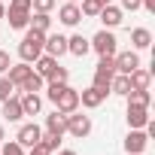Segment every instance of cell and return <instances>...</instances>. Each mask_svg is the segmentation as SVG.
Here are the masks:
<instances>
[{"label": "cell", "instance_id": "obj_2", "mask_svg": "<svg viewBox=\"0 0 155 155\" xmlns=\"http://www.w3.org/2000/svg\"><path fill=\"white\" fill-rule=\"evenodd\" d=\"M88 46H91V52H97L101 58H113L116 52H119V40H116V34L113 31H97L91 40H88Z\"/></svg>", "mask_w": 155, "mask_h": 155}, {"label": "cell", "instance_id": "obj_6", "mask_svg": "<svg viewBox=\"0 0 155 155\" xmlns=\"http://www.w3.org/2000/svg\"><path fill=\"white\" fill-rule=\"evenodd\" d=\"M40 134H43V128H40L37 122H25V125L18 128L15 140H18L25 149H34V146H40Z\"/></svg>", "mask_w": 155, "mask_h": 155}, {"label": "cell", "instance_id": "obj_41", "mask_svg": "<svg viewBox=\"0 0 155 155\" xmlns=\"http://www.w3.org/2000/svg\"><path fill=\"white\" fill-rule=\"evenodd\" d=\"M61 3H79V0H61Z\"/></svg>", "mask_w": 155, "mask_h": 155}, {"label": "cell", "instance_id": "obj_7", "mask_svg": "<svg viewBox=\"0 0 155 155\" xmlns=\"http://www.w3.org/2000/svg\"><path fill=\"white\" fill-rule=\"evenodd\" d=\"M55 110L58 113H64V116H70V113H76V110H79V91H76V88H64L61 91V97L55 101Z\"/></svg>", "mask_w": 155, "mask_h": 155}, {"label": "cell", "instance_id": "obj_20", "mask_svg": "<svg viewBox=\"0 0 155 155\" xmlns=\"http://www.w3.org/2000/svg\"><path fill=\"white\" fill-rule=\"evenodd\" d=\"M46 131H52V134H67V116L64 113H58V110H52L49 116H46Z\"/></svg>", "mask_w": 155, "mask_h": 155}, {"label": "cell", "instance_id": "obj_12", "mask_svg": "<svg viewBox=\"0 0 155 155\" xmlns=\"http://www.w3.org/2000/svg\"><path fill=\"white\" fill-rule=\"evenodd\" d=\"M97 18L104 21V28H107V31H113V28H119V25H122V18H125V12H122L119 6H113V3H107V6H101V12H97Z\"/></svg>", "mask_w": 155, "mask_h": 155}, {"label": "cell", "instance_id": "obj_30", "mask_svg": "<svg viewBox=\"0 0 155 155\" xmlns=\"http://www.w3.org/2000/svg\"><path fill=\"white\" fill-rule=\"evenodd\" d=\"M0 155H28V149H25L18 140H6L3 149H0Z\"/></svg>", "mask_w": 155, "mask_h": 155}, {"label": "cell", "instance_id": "obj_25", "mask_svg": "<svg viewBox=\"0 0 155 155\" xmlns=\"http://www.w3.org/2000/svg\"><path fill=\"white\" fill-rule=\"evenodd\" d=\"M128 91H131L128 76H125V73H116V76H113V82H110V94H119V97H125Z\"/></svg>", "mask_w": 155, "mask_h": 155}, {"label": "cell", "instance_id": "obj_29", "mask_svg": "<svg viewBox=\"0 0 155 155\" xmlns=\"http://www.w3.org/2000/svg\"><path fill=\"white\" fill-rule=\"evenodd\" d=\"M12 94H15V85L9 82V76L3 73V76H0V104H3V101H9Z\"/></svg>", "mask_w": 155, "mask_h": 155}, {"label": "cell", "instance_id": "obj_19", "mask_svg": "<svg viewBox=\"0 0 155 155\" xmlns=\"http://www.w3.org/2000/svg\"><path fill=\"white\" fill-rule=\"evenodd\" d=\"M3 119H6V122H21V119H25V113H21V101H18V94H12L9 101H3Z\"/></svg>", "mask_w": 155, "mask_h": 155}, {"label": "cell", "instance_id": "obj_42", "mask_svg": "<svg viewBox=\"0 0 155 155\" xmlns=\"http://www.w3.org/2000/svg\"><path fill=\"white\" fill-rule=\"evenodd\" d=\"M101 3H104V6H107V3H113V0H101Z\"/></svg>", "mask_w": 155, "mask_h": 155}, {"label": "cell", "instance_id": "obj_31", "mask_svg": "<svg viewBox=\"0 0 155 155\" xmlns=\"http://www.w3.org/2000/svg\"><path fill=\"white\" fill-rule=\"evenodd\" d=\"M58 0H31V12H52Z\"/></svg>", "mask_w": 155, "mask_h": 155}, {"label": "cell", "instance_id": "obj_40", "mask_svg": "<svg viewBox=\"0 0 155 155\" xmlns=\"http://www.w3.org/2000/svg\"><path fill=\"white\" fill-rule=\"evenodd\" d=\"M6 140V131H3V125H0V143H3Z\"/></svg>", "mask_w": 155, "mask_h": 155}, {"label": "cell", "instance_id": "obj_15", "mask_svg": "<svg viewBox=\"0 0 155 155\" xmlns=\"http://www.w3.org/2000/svg\"><path fill=\"white\" fill-rule=\"evenodd\" d=\"M128 82H131L134 91H146V88L152 85V70H143V67L131 70V73H128Z\"/></svg>", "mask_w": 155, "mask_h": 155}, {"label": "cell", "instance_id": "obj_11", "mask_svg": "<svg viewBox=\"0 0 155 155\" xmlns=\"http://www.w3.org/2000/svg\"><path fill=\"white\" fill-rule=\"evenodd\" d=\"M58 21H61L64 28H76V25L82 21L79 3H61V9H58Z\"/></svg>", "mask_w": 155, "mask_h": 155}, {"label": "cell", "instance_id": "obj_14", "mask_svg": "<svg viewBox=\"0 0 155 155\" xmlns=\"http://www.w3.org/2000/svg\"><path fill=\"white\" fill-rule=\"evenodd\" d=\"M125 119H128V128H146V122H149L152 116H149V107H131V104H128Z\"/></svg>", "mask_w": 155, "mask_h": 155}, {"label": "cell", "instance_id": "obj_4", "mask_svg": "<svg viewBox=\"0 0 155 155\" xmlns=\"http://www.w3.org/2000/svg\"><path fill=\"white\" fill-rule=\"evenodd\" d=\"M67 134L76 137V140H85V137L91 134V116L70 113V116H67Z\"/></svg>", "mask_w": 155, "mask_h": 155}, {"label": "cell", "instance_id": "obj_16", "mask_svg": "<svg viewBox=\"0 0 155 155\" xmlns=\"http://www.w3.org/2000/svg\"><path fill=\"white\" fill-rule=\"evenodd\" d=\"M31 70H34V67H31L28 61H18V64H9L6 76H9V82H12V85L18 88V85H21V82L28 79V76H31Z\"/></svg>", "mask_w": 155, "mask_h": 155}, {"label": "cell", "instance_id": "obj_38", "mask_svg": "<svg viewBox=\"0 0 155 155\" xmlns=\"http://www.w3.org/2000/svg\"><path fill=\"white\" fill-rule=\"evenodd\" d=\"M52 155H76L73 149H58V152H52Z\"/></svg>", "mask_w": 155, "mask_h": 155}, {"label": "cell", "instance_id": "obj_28", "mask_svg": "<svg viewBox=\"0 0 155 155\" xmlns=\"http://www.w3.org/2000/svg\"><path fill=\"white\" fill-rule=\"evenodd\" d=\"M101 0H79V12H82V18L88 15V18H97V12H101Z\"/></svg>", "mask_w": 155, "mask_h": 155}, {"label": "cell", "instance_id": "obj_8", "mask_svg": "<svg viewBox=\"0 0 155 155\" xmlns=\"http://www.w3.org/2000/svg\"><path fill=\"white\" fill-rule=\"evenodd\" d=\"M113 61H116V73H125V76L140 67V55H137L134 49H131V52H116Z\"/></svg>", "mask_w": 155, "mask_h": 155}, {"label": "cell", "instance_id": "obj_39", "mask_svg": "<svg viewBox=\"0 0 155 155\" xmlns=\"http://www.w3.org/2000/svg\"><path fill=\"white\" fill-rule=\"evenodd\" d=\"M6 15V6H3V0H0V18H3Z\"/></svg>", "mask_w": 155, "mask_h": 155}, {"label": "cell", "instance_id": "obj_24", "mask_svg": "<svg viewBox=\"0 0 155 155\" xmlns=\"http://www.w3.org/2000/svg\"><path fill=\"white\" fill-rule=\"evenodd\" d=\"M61 140H64L61 134H52V131H46V128H43V134H40V146H43V149H46L49 155L61 149Z\"/></svg>", "mask_w": 155, "mask_h": 155}, {"label": "cell", "instance_id": "obj_21", "mask_svg": "<svg viewBox=\"0 0 155 155\" xmlns=\"http://www.w3.org/2000/svg\"><path fill=\"white\" fill-rule=\"evenodd\" d=\"M55 64H58V58H52V55H46V52H43V55L34 61V73H40L43 79H49L52 70H55Z\"/></svg>", "mask_w": 155, "mask_h": 155}, {"label": "cell", "instance_id": "obj_17", "mask_svg": "<svg viewBox=\"0 0 155 155\" xmlns=\"http://www.w3.org/2000/svg\"><path fill=\"white\" fill-rule=\"evenodd\" d=\"M67 52L76 55V58H85V55L91 52V46H88V40H85L82 34H73V37H67Z\"/></svg>", "mask_w": 155, "mask_h": 155}, {"label": "cell", "instance_id": "obj_9", "mask_svg": "<svg viewBox=\"0 0 155 155\" xmlns=\"http://www.w3.org/2000/svg\"><path fill=\"white\" fill-rule=\"evenodd\" d=\"M110 97V91H104V88H85V91H79V107H85V110H97L104 101Z\"/></svg>", "mask_w": 155, "mask_h": 155}, {"label": "cell", "instance_id": "obj_32", "mask_svg": "<svg viewBox=\"0 0 155 155\" xmlns=\"http://www.w3.org/2000/svg\"><path fill=\"white\" fill-rule=\"evenodd\" d=\"M64 88H67V82H49V85H46V97L55 104V101L61 97V91H64Z\"/></svg>", "mask_w": 155, "mask_h": 155}, {"label": "cell", "instance_id": "obj_37", "mask_svg": "<svg viewBox=\"0 0 155 155\" xmlns=\"http://www.w3.org/2000/svg\"><path fill=\"white\" fill-rule=\"evenodd\" d=\"M28 155H49L43 146H34V149H28Z\"/></svg>", "mask_w": 155, "mask_h": 155}, {"label": "cell", "instance_id": "obj_23", "mask_svg": "<svg viewBox=\"0 0 155 155\" xmlns=\"http://www.w3.org/2000/svg\"><path fill=\"white\" fill-rule=\"evenodd\" d=\"M6 21H9V28L12 31H25L28 28V21H31V12H15V9H6V15H3Z\"/></svg>", "mask_w": 155, "mask_h": 155}, {"label": "cell", "instance_id": "obj_1", "mask_svg": "<svg viewBox=\"0 0 155 155\" xmlns=\"http://www.w3.org/2000/svg\"><path fill=\"white\" fill-rule=\"evenodd\" d=\"M43 40H46V34L25 28V40L18 43V58H21V61H28V64H34V61L43 55Z\"/></svg>", "mask_w": 155, "mask_h": 155}, {"label": "cell", "instance_id": "obj_27", "mask_svg": "<svg viewBox=\"0 0 155 155\" xmlns=\"http://www.w3.org/2000/svg\"><path fill=\"white\" fill-rule=\"evenodd\" d=\"M43 85H46V79H43L40 73H34V70H31V76L18 85V91H43Z\"/></svg>", "mask_w": 155, "mask_h": 155}, {"label": "cell", "instance_id": "obj_34", "mask_svg": "<svg viewBox=\"0 0 155 155\" xmlns=\"http://www.w3.org/2000/svg\"><path fill=\"white\" fill-rule=\"evenodd\" d=\"M9 9H15V12H31V0H9Z\"/></svg>", "mask_w": 155, "mask_h": 155}, {"label": "cell", "instance_id": "obj_5", "mask_svg": "<svg viewBox=\"0 0 155 155\" xmlns=\"http://www.w3.org/2000/svg\"><path fill=\"white\" fill-rule=\"evenodd\" d=\"M146 146H149L146 131H143V128H131L128 137H125V152H128V155H143Z\"/></svg>", "mask_w": 155, "mask_h": 155}, {"label": "cell", "instance_id": "obj_22", "mask_svg": "<svg viewBox=\"0 0 155 155\" xmlns=\"http://www.w3.org/2000/svg\"><path fill=\"white\" fill-rule=\"evenodd\" d=\"M28 28H31V31H40V34H49V28H52V15H49V12H31Z\"/></svg>", "mask_w": 155, "mask_h": 155}, {"label": "cell", "instance_id": "obj_10", "mask_svg": "<svg viewBox=\"0 0 155 155\" xmlns=\"http://www.w3.org/2000/svg\"><path fill=\"white\" fill-rule=\"evenodd\" d=\"M43 52L52 55V58L67 55V37H61V34H46V40H43Z\"/></svg>", "mask_w": 155, "mask_h": 155}, {"label": "cell", "instance_id": "obj_35", "mask_svg": "<svg viewBox=\"0 0 155 155\" xmlns=\"http://www.w3.org/2000/svg\"><path fill=\"white\" fill-rule=\"evenodd\" d=\"M119 9H122V12H137V9H140V0H122Z\"/></svg>", "mask_w": 155, "mask_h": 155}, {"label": "cell", "instance_id": "obj_18", "mask_svg": "<svg viewBox=\"0 0 155 155\" xmlns=\"http://www.w3.org/2000/svg\"><path fill=\"white\" fill-rule=\"evenodd\" d=\"M131 46H134V52L149 49V46H152V31H149V28H134V31H131Z\"/></svg>", "mask_w": 155, "mask_h": 155}, {"label": "cell", "instance_id": "obj_36", "mask_svg": "<svg viewBox=\"0 0 155 155\" xmlns=\"http://www.w3.org/2000/svg\"><path fill=\"white\" fill-rule=\"evenodd\" d=\"M9 64H12V61H9V52H3V49H0V76L9 70Z\"/></svg>", "mask_w": 155, "mask_h": 155}, {"label": "cell", "instance_id": "obj_3", "mask_svg": "<svg viewBox=\"0 0 155 155\" xmlns=\"http://www.w3.org/2000/svg\"><path fill=\"white\" fill-rule=\"evenodd\" d=\"M113 76H116V61H113V58H101V61H97V67H94V79H91V85H94V88L110 91Z\"/></svg>", "mask_w": 155, "mask_h": 155}, {"label": "cell", "instance_id": "obj_13", "mask_svg": "<svg viewBox=\"0 0 155 155\" xmlns=\"http://www.w3.org/2000/svg\"><path fill=\"white\" fill-rule=\"evenodd\" d=\"M18 101H21V113H25V116H40V110H43V97H40L37 91H21Z\"/></svg>", "mask_w": 155, "mask_h": 155}, {"label": "cell", "instance_id": "obj_33", "mask_svg": "<svg viewBox=\"0 0 155 155\" xmlns=\"http://www.w3.org/2000/svg\"><path fill=\"white\" fill-rule=\"evenodd\" d=\"M67 79H70V70L61 67V64H55V70H52V76H49L46 82H67Z\"/></svg>", "mask_w": 155, "mask_h": 155}, {"label": "cell", "instance_id": "obj_26", "mask_svg": "<svg viewBox=\"0 0 155 155\" xmlns=\"http://www.w3.org/2000/svg\"><path fill=\"white\" fill-rule=\"evenodd\" d=\"M125 101H128L131 107H149V104H152V91H149V88H146V91H134V88H131V91L125 94Z\"/></svg>", "mask_w": 155, "mask_h": 155}]
</instances>
